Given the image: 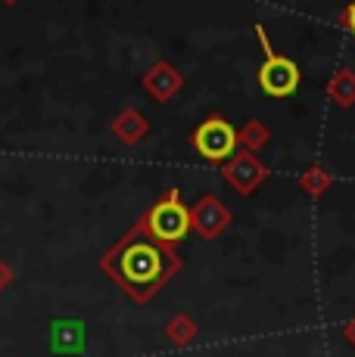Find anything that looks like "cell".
<instances>
[{
    "label": "cell",
    "mask_w": 355,
    "mask_h": 357,
    "mask_svg": "<svg viewBox=\"0 0 355 357\" xmlns=\"http://www.w3.org/2000/svg\"><path fill=\"white\" fill-rule=\"evenodd\" d=\"M184 258L178 249L150 236L138 221L128 233L115 239V245L100 258V271L119 286L134 305H147L181 273Z\"/></svg>",
    "instance_id": "cell-1"
},
{
    "label": "cell",
    "mask_w": 355,
    "mask_h": 357,
    "mask_svg": "<svg viewBox=\"0 0 355 357\" xmlns=\"http://www.w3.org/2000/svg\"><path fill=\"white\" fill-rule=\"evenodd\" d=\"M138 221L143 224V230H147L150 236H156L159 243H166L175 249V245L190 233V208L181 202L178 187H172L159 202L150 205Z\"/></svg>",
    "instance_id": "cell-2"
},
{
    "label": "cell",
    "mask_w": 355,
    "mask_h": 357,
    "mask_svg": "<svg viewBox=\"0 0 355 357\" xmlns=\"http://www.w3.org/2000/svg\"><path fill=\"white\" fill-rule=\"evenodd\" d=\"M252 31H256L259 44H262L265 50V63L259 66V87H262L268 97H293V93L299 91V84H303V72H299V66L293 63L290 56H284V53H275V47H271L268 40V31H265L262 22L252 25Z\"/></svg>",
    "instance_id": "cell-3"
},
{
    "label": "cell",
    "mask_w": 355,
    "mask_h": 357,
    "mask_svg": "<svg viewBox=\"0 0 355 357\" xmlns=\"http://www.w3.org/2000/svg\"><path fill=\"white\" fill-rule=\"evenodd\" d=\"M190 146L209 162H228L231 155L240 149V143H237V128L231 125L228 119H222V115H212V119H206L190 134Z\"/></svg>",
    "instance_id": "cell-4"
},
{
    "label": "cell",
    "mask_w": 355,
    "mask_h": 357,
    "mask_svg": "<svg viewBox=\"0 0 355 357\" xmlns=\"http://www.w3.org/2000/svg\"><path fill=\"white\" fill-rule=\"evenodd\" d=\"M222 177L228 181V187L240 196L256 193L259 187L268 177V165L259 159V153H249V149H237L222 168Z\"/></svg>",
    "instance_id": "cell-5"
},
{
    "label": "cell",
    "mask_w": 355,
    "mask_h": 357,
    "mask_svg": "<svg viewBox=\"0 0 355 357\" xmlns=\"http://www.w3.org/2000/svg\"><path fill=\"white\" fill-rule=\"evenodd\" d=\"M234 221V211L222 202L215 193H203L190 205V230L200 239H218Z\"/></svg>",
    "instance_id": "cell-6"
},
{
    "label": "cell",
    "mask_w": 355,
    "mask_h": 357,
    "mask_svg": "<svg viewBox=\"0 0 355 357\" xmlns=\"http://www.w3.org/2000/svg\"><path fill=\"white\" fill-rule=\"evenodd\" d=\"M140 87L150 93V100L156 102H172L184 87V75L178 72V66H172L168 59H159L143 72L140 78Z\"/></svg>",
    "instance_id": "cell-7"
},
{
    "label": "cell",
    "mask_w": 355,
    "mask_h": 357,
    "mask_svg": "<svg viewBox=\"0 0 355 357\" xmlns=\"http://www.w3.org/2000/svg\"><path fill=\"white\" fill-rule=\"evenodd\" d=\"M109 130H113V137L122 143V146H138V143L147 140L150 121H147V115H143L140 109L125 106L122 112H115L113 121H109Z\"/></svg>",
    "instance_id": "cell-8"
},
{
    "label": "cell",
    "mask_w": 355,
    "mask_h": 357,
    "mask_svg": "<svg viewBox=\"0 0 355 357\" xmlns=\"http://www.w3.org/2000/svg\"><path fill=\"white\" fill-rule=\"evenodd\" d=\"M327 97H331L333 106L340 109H352L355 106V72L352 68H337V72L331 75V81H327Z\"/></svg>",
    "instance_id": "cell-9"
},
{
    "label": "cell",
    "mask_w": 355,
    "mask_h": 357,
    "mask_svg": "<svg viewBox=\"0 0 355 357\" xmlns=\"http://www.w3.org/2000/svg\"><path fill=\"white\" fill-rule=\"evenodd\" d=\"M162 335H166L175 348H187V345H194L196 342L200 326H196V320L190 317V314H175V317L162 326Z\"/></svg>",
    "instance_id": "cell-10"
},
{
    "label": "cell",
    "mask_w": 355,
    "mask_h": 357,
    "mask_svg": "<svg viewBox=\"0 0 355 357\" xmlns=\"http://www.w3.org/2000/svg\"><path fill=\"white\" fill-rule=\"evenodd\" d=\"M271 140V130L265 121L259 119H249L247 125L237 130V143H240V149H249V153H259V149H265Z\"/></svg>",
    "instance_id": "cell-11"
},
{
    "label": "cell",
    "mask_w": 355,
    "mask_h": 357,
    "mask_svg": "<svg viewBox=\"0 0 355 357\" xmlns=\"http://www.w3.org/2000/svg\"><path fill=\"white\" fill-rule=\"evenodd\" d=\"M331 183H333V177L327 174L324 165H309V168L299 174V187H303V193L312 196V199L324 196L327 190H331Z\"/></svg>",
    "instance_id": "cell-12"
},
{
    "label": "cell",
    "mask_w": 355,
    "mask_h": 357,
    "mask_svg": "<svg viewBox=\"0 0 355 357\" xmlns=\"http://www.w3.org/2000/svg\"><path fill=\"white\" fill-rule=\"evenodd\" d=\"M13 280H16V271H13V264H10V261H3V258H0V292H3V289H10V286H13Z\"/></svg>",
    "instance_id": "cell-13"
},
{
    "label": "cell",
    "mask_w": 355,
    "mask_h": 357,
    "mask_svg": "<svg viewBox=\"0 0 355 357\" xmlns=\"http://www.w3.org/2000/svg\"><path fill=\"white\" fill-rule=\"evenodd\" d=\"M340 25H343V29L349 31V34H355V0H352L349 6H346L343 13H340Z\"/></svg>",
    "instance_id": "cell-14"
},
{
    "label": "cell",
    "mask_w": 355,
    "mask_h": 357,
    "mask_svg": "<svg viewBox=\"0 0 355 357\" xmlns=\"http://www.w3.org/2000/svg\"><path fill=\"white\" fill-rule=\"evenodd\" d=\"M343 339H346V345L355 348V320H349V324L343 326Z\"/></svg>",
    "instance_id": "cell-15"
},
{
    "label": "cell",
    "mask_w": 355,
    "mask_h": 357,
    "mask_svg": "<svg viewBox=\"0 0 355 357\" xmlns=\"http://www.w3.org/2000/svg\"><path fill=\"white\" fill-rule=\"evenodd\" d=\"M3 3H19V0H3Z\"/></svg>",
    "instance_id": "cell-16"
}]
</instances>
